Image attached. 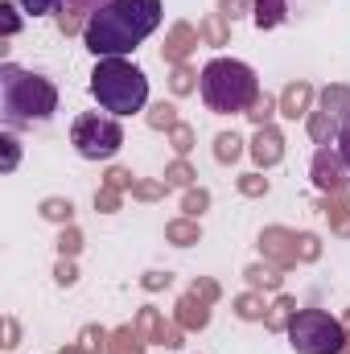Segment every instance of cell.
<instances>
[{
	"mask_svg": "<svg viewBox=\"0 0 350 354\" xmlns=\"http://www.w3.org/2000/svg\"><path fill=\"white\" fill-rule=\"evenodd\" d=\"M161 0H107L83 25V46L95 58H128L145 37L161 29Z\"/></svg>",
	"mask_w": 350,
	"mask_h": 354,
	"instance_id": "obj_1",
	"label": "cell"
},
{
	"mask_svg": "<svg viewBox=\"0 0 350 354\" xmlns=\"http://www.w3.org/2000/svg\"><path fill=\"white\" fill-rule=\"evenodd\" d=\"M54 111H58V87L46 75L21 71L17 62L0 66V120L8 132L46 124Z\"/></svg>",
	"mask_w": 350,
	"mask_h": 354,
	"instance_id": "obj_2",
	"label": "cell"
},
{
	"mask_svg": "<svg viewBox=\"0 0 350 354\" xmlns=\"http://www.w3.org/2000/svg\"><path fill=\"white\" fill-rule=\"evenodd\" d=\"M198 91H202V103L219 115H235V111H248L256 99H260V79L248 62L239 58H210L202 66V79H198Z\"/></svg>",
	"mask_w": 350,
	"mask_h": 354,
	"instance_id": "obj_3",
	"label": "cell"
},
{
	"mask_svg": "<svg viewBox=\"0 0 350 354\" xmlns=\"http://www.w3.org/2000/svg\"><path fill=\"white\" fill-rule=\"evenodd\" d=\"M91 95L107 115H136L149 103V79L128 58H99L91 71Z\"/></svg>",
	"mask_w": 350,
	"mask_h": 354,
	"instance_id": "obj_4",
	"label": "cell"
},
{
	"mask_svg": "<svg viewBox=\"0 0 350 354\" xmlns=\"http://www.w3.org/2000/svg\"><path fill=\"white\" fill-rule=\"evenodd\" d=\"M288 342L297 354H342L347 351V330L326 309H297L288 317Z\"/></svg>",
	"mask_w": 350,
	"mask_h": 354,
	"instance_id": "obj_5",
	"label": "cell"
},
{
	"mask_svg": "<svg viewBox=\"0 0 350 354\" xmlns=\"http://www.w3.org/2000/svg\"><path fill=\"white\" fill-rule=\"evenodd\" d=\"M71 145L83 161H111L120 149H124V128H120V115H99L87 111L71 124Z\"/></svg>",
	"mask_w": 350,
	"mask_h": 354,
	"instance_id": "obj_6",
	"label": "cell"
},
{
	"mask_svg": "<svg viewBox=\"0 0 350 354\" xmlns=\"http://www.w3.org/2000/svg\"><path fill=\"white\" fill-rule=\"evenodd\" d=\"M29 17H50V12H58L62 8V0H17Z\"/></svg>",
	"mask_w": 350,
	"mask_h": 354,
	"instance_id": "obj_7",
	"label": "cell"
},
{
	"mask_svg": "<svg viewBox=\"0 0 350 354\" xmlns=\"http://www.w3.org/2000/svg\"><path fill=\"white\" fill-rule=\"evenodd\" d=\"M256 21H260V25H276V21H280V0H260Z\"/></svg>",
	"mask_w": 350,
	"mask_h": 354,
	"instance_id": "obj_8",
	"label": "cell"
},
{
	"mask_svg": "<svg viewBox=\"0 0 350 354\" xmlns=\"http://www.w3.org/2000/svg\"><path fill=\"white\" fill-rule=\"evenodd\" d=\"M338 157H342V165L350 169V120L342 124V132H338Z\"/></svg>",
	"mask_w": 350,
	"mask_h": 354,
	"instance_id": "obj_9",
	"label": "cell"
},
{
	"mask_svg": "<svg viewBox=\"0 0 350 354\" xmlns=\"http://www.w3.org/2000/svg\"><path fill=\"white\" fill-rule=\"evenodd\" d=\"M0 12H4V33H12V29H17V17H12V4H4Z\"/></svg>",
	"mask_w": 350,
	"mask_h": 354,
	"instance_id": "obj_10",
	"label": "cell"
}]
</instances>
